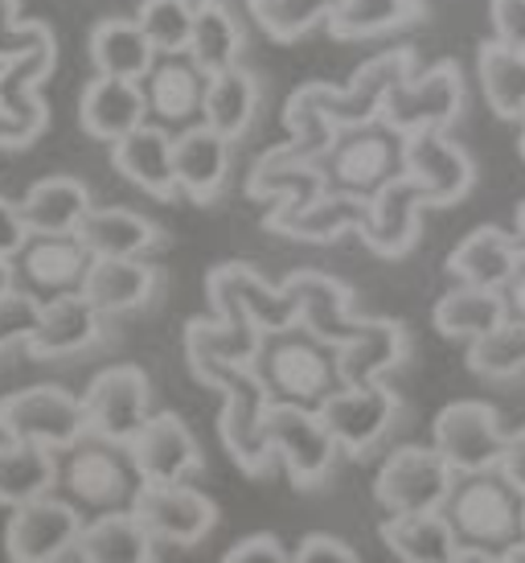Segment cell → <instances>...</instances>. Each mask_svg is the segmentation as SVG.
I'll return each instance as SVG.
<instances>
[{
	"instance_id": "cell-1",
	"label": "cell",
	"mask_w": 525,
	"mask_h": 563,
	"mask_svg": "<svg viewBox=\"0 0 525 563\" xmlns=\"http://www.w3.org/2000/svg\"><path fill=\"white\" fill-rule=\"evenodd\" d=\"M198 383L214 387L222 395V411H217V437L231 461L247 477H267L276 465L271 453V432H267V416H271V395L262 387L255 366H214L198 375Z\"/></svg>"
},
{
	"instance_id": "cell-2",
	"label": "cell",
	"mask_w": 525,
	"mask_h": 563,
	"mask_svg": "<svg viewBox=\"0 0 525 563\" xmlns=\"http://www.w3.org/2000/svg\"><path fill=\"white\" fill-rule=\"evenodd\" d=\"M271 404L321 407L340 387L337 354L328 345L312 342L304 329H288L276 338H262V354L255 362Z\"/></svg>"
},
{
	"instance_id": "cell-3",
	"label": "cell",
	"mask_w": 525,
	"mask_h": 563,
	"mask_svg": "<svg viewBox=\"0 0 525 563\" xmlns=\"http://www.w3.org/2000/svg\"><path fill=\"white\" fill-rule=\"evenodd\" d=\"M522 494L493 470L477 473V477H460L444 515L456 527L463 548H484L505 555L513 543H522Z\"/></svg>"
},
{
	"instance_id": "cell-4",
	"label": "cell",
	"mask_w": 525,
	"mask_h": 563,
	"mask_svg": "<svg viewBox=\"0 0 525 563\" xmlns=\"http://www.w3.org/2000/svg\"><path fill=\"white\" fill-rule=\"evenodd\" d=\"M58 482L75 506H87L94 515L127 510L139 489L136 465L124 444H108L99 437H82L58 461Z\"/></svg>"
},
{
	"instance_id": "cell-5",
	"label": "cell",
	"mask_w": 525,
	"mask_h": 563,
	"mask_svg": "<svg viewBox=\"0 0 525 563\" xmlns=\"http://www.w3.org/2000/svg\"><path fill=\"white\" fill-rule=\"evenodd\" d=\"M415 75V49L399 46L378 54L357 70L345 87H328V82H309L312 103L325 111V120L337 132H354V128L382 124L390 91Z\"/></svg>"
},
{
	"instance_id": "cell-6",
	"label": "cell",
	"mask_w": 525,
	"mask_h": 563,
	"mask_svg": "<svg viewBox=\"0 0 525 563\" xmlns=\"http://www.w3.org/2000/svg\"><path fill=\"white\" fill-rule=\"evenodd\" d=\"M0 437L37 444L49 453H70L78 440L87 437L82 399L54 383L4 395L0 399Z\"/></svg>"
},
{
	"instance_id": "cell-7",
	"label": "cell",
	"mask_w": 525,
	"mask_h": 563,
	"mask_svg": "<svg viewBox=\"0 0 525 563\" xmlns=\"http://www.w3.org/2000/svg\"><path fill=\"white\" fill-rule=\"evenodd\" d=\"M456 473L432 444H402L382 461V470L373 477V498L394 515H435L444 510L456 489Z\"/></svg>"
},
{
	"instance_id": "cell-8",
	"label": "cell",
	"mask_w": 525,
	"mask_h": 563,
	"mask_svg": "<svg viewBox=\"0 0 525 563\" xmlns=\"http://www.w3.org/2000/svg\"><path fill=\"white\" fill-rule=\"evenodd\" d=\"M214 317H234L247 321L262 333L276 338L288 329H300V305L283 284H267L250 264H217L205 280Z\"/></svg>"
},
{
	"instance_id": "cell-9",
	"label": "cell",
	"mask_w": 525,
	"mask_h": 563,
	"mask_svg": "<svg viewBox=\"0 0 525 563\" xmlns=\"http://www.w3.org/2000/svg\"><path fill=\"white\" fill-rule=\"evenodd\" d=\"M505 440L510 432L501 428L496 407L480 404V399L448 404L432 423V449L448 461L456 477L493 473L505 456Z\"/></svg>"
},
{
	"instance_id": "cell-10",
	"label": "cell",
	"mask_w": 525,
	"mask_h": 563,
	"mask_svg": "<svg viewBox=\"0 0 525 563\" xmlns=\"http://www.w3.org/2000/svg\"><path fill=\"white\" fill-rule=\"evenodd\" d=\"M468 91H463V75L456 63H435L423 75H411L406 82H399L387 99L382 124L390 132L418 136V132H448L456 120L463 115Z\"/></svg>"
},
{
	"instance_id": "cell-11",
	"label": "cell",
	"mask_w": 525,
	"mask_h": 563,
	"mask_svg": "<svg viewBox=\"0 0 525 563\" xmlns=\"http://www.w3.org/2000/svg\"><path fill=\"white\" fill-rule=\"evenodd\" d=\"M82 416H87V437L127 449L139 437V428L153 420V383L132 362L108 366L82 391Z\"/></svg>"
},
{
	"instance_id": "cell-12",
	"label": "cell",
	"mask_w": 525,
	"mask_h": 563,
	"mask_svg": "<svg viewBox=\"0 0 525 563\" xmlns=\"http://www.w3.org/2000/svg\"><path fill=\"white\" fill-rule=\"evenodd\" d=\"M325 177L328 189L370 202L378 189L402 177V136L387 124L340 132L333 153L325 157Z\"/></svg>"
},
{
	"instance_id": "cell-13",
	"label": "cell",
	"mask_w": 525,
	"mask_h": 563,
	"mask_svg": "<svg viewBox=\"0 0 525 563\" xmlns=\"http://www.w3.org/2000/svg\"><path fill=\"white\" fill-rule=\"evenodd\" d=\"M267 432H271L276 465L288 470L295 489H316V485L328 482L333 461H337L340 449H337V440L328 437V428L316 407L271 404Z\"/></svg>"
},
{
	"instance_id": "cell-14",
	"label": "cell",
	"mask_w": 525,
	"mask_h": 563,
	"mask_svg": "<svg viewBox=\"0 0 525 563\" xmlns=\"http://www.w3.org/2000/svg\"><path fill=\"white\" fill-rule=\"evenodd\" d=\"M82 510L70 498L46 494L37 501L16 506L4 522V551L13 563H63L78 548Z\"/></svg>"
},
{
	"instance_id": "cell-15",
	"label": "cell",
	"mask_w": 525,
	"mask_h": 563,
	"mask_svg": "<svg viewBox=\"0 0 525 563\" xmlns=\"http://www.w3.org/2000/svg\"><path fill=\"white\" fill-rule=\"evenodd\" d=\"M399 407L402 399L394 387H387V383H361V387H337L316 411H321L328 437L337 440L340 453L366 456L394 428Z\"/></svg>"
},
{
	"instance_id": "cell-16",
	"label": "cell",
	"mask_w": 525,
	"mask_h": 563,
	"mask_svg": "<svg viewBox=\"0 0 525 563\" xmlns=\"http://www.w3.org/2000/svg\"><path fill=\"white\" fill-rule=\"evenodd\" d=\"M127 510L156 543L172 548H193L217 527V501L193 485H139Z\"/></svg>"
},
{
	"instance_id": "cell-17",
	"label": "cell",
	"mask_w": 525,
	"mask_h": 563,
	"mask_svg": "<svg viewBox=\"0 0 525 563\" xmlns=\"http://www.w3.org/2000/svg\"><path fill=\"white\" fill-rule=\"evenodd\" d=\"M402 173L427 194V206H456L477 186V161L448 132H418L402 141Z\"/></svg>"
},
{
	"instance_id": "cell-18",
	"label": "cell",
	"mask_w": 525,
	"mask_h": 563,
	"mask_svg": "<svg viewBox=\"0 0 525 563\" xmlns=\"http://www.w3.org/2000/svg\"><path fill=\"white\" fill-rule=\"evenodd\" d=\"M127 456L136 465L139 485H189L205 461L193 428L177 411H153V420L127 444Z\"/></svg>"
},
{
	"instance_id": "cell-19",
	"label": "cell",
	"mask_w": 525,
	"mask_h": 563,
	"mask_svg": "<svg viewBox=\"0 0 525 563\" xmlns=\"http://www.w3.org/2000/svg\"><path fill=\"white\" fill-rule=\"evenodd\" d=\"M283 288L295 297L300 305V329L309 333L312 342L328 345L337 354L340 345L349 342L361 325V317L354 313V292L349 284H340L337 276L328 272H316V267H300L292 272Z\"/></svg>"
},
{
	"instance_id": "cell-20",
	"label": "cell",
	"mask_w": 525,
	"mask_h": 563,
	"mask_svg": "<svg viewBox=\"0 0 525 563\" xmlns=\"http://www.w3.org/2000/svg\"><path fill=\"white\" fill-rule=\"evenodd\" d=\"M54 58H58V42H54L49 25L37 21V30H33V46L0 63V111H4V115H13L16 124L25 128V136H30V141H37V136L46 132L49 115H46V103H42L37 87L49 79Z\"/></svg>"
},
{
	"instance_id": "cell-21",
	"label": "cell",
	"mask_w": 525,
	"mask_h": 563,
	"mask_svg": "<svg viewBox=\"0 0 525 563\" xmlns=\"http://www.w3.org/2000/svg\"><path fill=\"white\" fill-rule=\"evenodd\" d=\"M423 210L427 206V194L402 173L390 186H382L366 202V222H361V243L382 255V260H402L406 251L418 243V231H423Z\"/></svg>"
},
{
	"instance_id": "cell-22",
	"label": "cell",
	"mask_w": 525,
	"mask_h": 563,
	"mask_svg": "<svg viewBox=\"0 0 525 563\" xmlns=\"http://www.w3.org/2000/svg\"><path fill=\"white\" fill-rule=\"evenodd\" d=\"M13 267L25 292L46 305V300L82 292V280L91 272V251L78 243V235H30Z\"/></svg>"
},
{
	"instance_id": "cell-23",
	"label": "cell",
	"mask_w": 525,
	"mask_h": 563,
	"mask_svg": "<svg viewBox=\"0 0 525 563\" xmlns=\"http://www.w3.org/2000/svg\"><path fill=\"white\" fill-rule=\"evenodd\" d=\"M411 354V329L394 317H361V325L349 342L337 350L340 387L361 383H387L390 371H399Z\"/></svg>"
},
{
	"instance_id": "cell-24",
	"label": "cell",
	"mask_w": 525,
	"mask_h": 563,
	"mask_svg": "<svg viewBox=\"0 0 525 563\" xmlns=\"http://www.w3.org/2000/svg\"><path fill=\"white\" fill-rule=\"evenodd\" d=\"M247 194L255 202H271V210H279V214L300 210V206L316 202L321 194H328L325 165L295 157L288 144H276V148H267V153L250 165Z\"/></svg>"
},
{
	"instance_id": "cell-25",
	"label": "cell",
	"mask_w": 525,
	"mask_h": 563,
	"mask_svg": "<svg viewBox=\"0 0 525 563\" xmlns=\"http://www.w3.org/2000/svg\"><path fill=\"white\" fill-rule=\"evenodd\" d=\"M172 173H177V194L210 206L231 181V141L205 124L181 128L172 136Z\"/></svg>"
},
{
	"instance_id": "cell-26",
	"label": "cell",
	"mask_w": 525,
	"mask_h": 563,
	"mask_svg": "<svg viewBox=\"0 0 525 563\" xmlns=\"http://www.w3.org/2000/svg\"><path fill=\"white\" fill-rule=\"evenodd\" d=\"M205 75L189 63V54H172V58H156L148 70L144 87V103H148V120L160 128H193L201 124V103H205Z\"/></svg>"
},
{
	"instance_id": "cell-27",
	"label": "cell",
	"mask_w": 525,
	"mask_h": 563,
	"mask_svg": "<svg viewBox=\"0 0 525 563\" xmlns=\"http://www.w3.org/2000/svg\"><path fill=\"white\" fill-rule=\"evenodd\" d=\"M78 124L87 136L103 144H120L124 136H132L136 128L148 124V103H144V87L124 79H103L94 75L82 87L78 99Z\"/></svg>"
},
{
	"instance_id": "cell-28",
	"label": "cell",
	"mask_w": 525,
	"mask_h": 563,
	"mask_svg": "<svg viewBox=\"0 0 525 563\" xmlns=\"http://www.w3.org/2000/svg\"><path fill=\"white\" fill-rule=\"evenodd\" d=\"M522 251L513 231L501 227H477L472 235H463L448 255V276L468 288H489V292H505V284L517 276L522 267Z\"/></svg>"
},
{
	"instance_id": "cell-29",
	"label": "cell",
	"mask_w": 525,
	"mask_h": 563,
	"mask_svg": "<svg viewBox=\"0 0 525 563\" xmlns=\"http://www.w3.org/2000/svg\"><path fill=\"white\" fill-rule=\"evenodd\" d=\"M78 243L91 260H144L165 243V231L127 206H94L78 227Z\"/></svg>"
},
{
	"instance_id": "cell-30",
	"label": "cell",
	"mask_w": 525,
	"mask_h": 563,
	"mask_svg": "<svg viewBox=\"0 0 525 563\" xmlns=\"http://www.w3.org/2000/svg\"><path fill=\"white\" fill-rule=\"evenodd\" d=\"M111 165L115 173L132 181L136 189H144L148 198L172 202L177 198V173H172V132L160 124L136 128L132 136H124L120 144H111Z\"/></svg>"
},
{
	"instance_id": "cell-31",
	"label": "cell",
	"mask_w": 525,
	"mask_h": 563,
	"mask_svg": "<svg viewBox=\"0 0 525 563\" xmlns=\"http://www.w3.org/2000/svg\"><path fill=\"white\" fill-rule=\"evenodd\" d=\"M160 292V272L148 260H91L82 297L99 317L136 313Z\"/></svg>"
},
{
	"instance_id": "cell-32",
	"label": "cell",
	"mask_w": 525,
	"mask_h": 563,
	"mask_svg": "<svg viewBox=\"0 0 525 563\" xmlns=\"http://www.w3.org/2000/svg\"><path fill=\"white\" fill-rule=\"evenodd\" d=\"M16 206H21V219H25L30 235H78L82 219L94 210L87 181L66 177V173L33 181L30 194Z\"/></svg>"
},
{
	"instance_id": "cell-33",
	"label": "cell",
	"mask_w": 525,
	"mask_h": 563,
	"mask_svg": "<svg viewBox=\"0 0 525 563\" xmlns=\"http://www.w3.org/2000/svg\"><path fill=\"white\" fill-rule=\"evenodd\" d=\"M262 354V333L234 317H201L186 325V358L193 375L214 366H255Z\"/></svg>"
},
{
	"instance_id": "cell-34",
	"label": "cell",
	"mask_w": 525,
	"mask_h": 563,
	"mask_svg": "<svg viewBox=\"0 0 525 563\" xmlns=\"http://www.w3.org/2000/svg\"><path fill=\"white\" fill-rule=\"evenodd\" d=\"M99 338H103V317L94 313L91 300L82 297V292H70V297L42 305L37 333L30 338L25 350H30L33 358H66V354L91 350Z\"/></svg>"
},
{
	"instance_id": "cell-35",
	"label": "cell",
	"mask_w": 525,
	"mask_h": 563,
	"mask_svg": "<svg viewBox=\"0 0 525 563\" xmlns=\"http://www.w3.org/2000/svg\"><path fill=\"white\" fill-rule=\"evenodd\" d=\"M361 222H366V202L328 189L316 202L300 206V210H288V214L267 210L262 227L283 239H295V243H333V239L349 235V231H361Z\"/></svg>"
},
{
	"instance_id": "cell-36",
	"label": "cell",
	"mask_w": 525,
	"mask_h": 563,
	"mask_svg": "<svg viewBox=\"0 0 525 563\" xmlns=\"http://www.w3.org/2000/svg\"><path fill=\"white\" fill-rule=\"evenodd\" d=\"M243 46H247V33H243V21L234 16L231 4L226 0H198L186 49L189 63L198 66L205 79H214L222 70L243 66Z\"/></svg>"
},
{
	"instance_id": "cell-37",
	"label": "cell",
	"mask_w": 525,
	"mask_h": 563,
	"mask_svg": "<svg viewBox=\"0 0 525 563\" xmlns=\"http://www.w3.org/2000/svg\"><path fill=\"white\" fill-rule=\"evenodd\" d=\"M156 58L160 54L144 37L136 16H108L91 30V63L103 79L144 82L148 70L156 66Z\"/></svg>"
},
{
	"instance_id": "cell-38",
	"label": "cell",
	"mask_w": 525,
	"mask_h": 563,
	"mask_svg": "<svg viewBox=\"0 0 525 563\" xmlns=\"http://www.w3.org/2000/svg\"><path fill=\"white\" fill-rule=\"evenodd\" d=\"M259 99L262 87L259 79L250 75L247 66H234V70H222L205 82V103H201V124L214 128L217 136L226 141H243L259 115Z\"/></svg>"
},
{
	"instance_id": "cell-39",
	"label": "cell",
	"mask_w": 525,
	"mask_h": 563,
	"mask_svg": "<svg viewBox=\"0 0 525 563\" xmlns=\"http://www.w3.org/2000/svg\"><path fill=\"white\" fill-rule=\"evenodd\" d=\"M75 551L82 563H156V539L132 510L94 515L78 534Z\"/></svg>"
},
{
	"instance_id": "cell-40",
	"label": "cell",
	"mask_w": 525,
	"mask_h": 563,
	"mask_svg": "<svg viewBox=\"0 0 525 563\" xmlns=\"http://www.w3.org/2000/svg\"><path fill=\"white\" fill-rule=\"evenodd\" d=\"M432 321L444 338L472 345V342H480V338H489L493 329L505 325L510 313H505V297H501V292L456 284V288H448L444 297L435 300Z\"/></svg>"
},
{
	"instance_id": "cell-41",
	"label": "cell",
	"mask_w": 525,
	"mask_h": 563,
	"mask_svg": "<svg viewBox=\"0 0 525 563\" xmlns=\"http://www.w3.org/2000/svg\"><path fill=\"white\" fill-rule=\"evenodd\" d=\"M382 543L402 563H451L460 551V534L444 510L435 515H394L382 522Z\"/></svg>"
},
{
	"instance_id": "cell-42",
	"label": "cell",
	"mask_w": 525,
	"mask_h": 563,
	"mask_svg": "<svg viewBox=\"0 0 525 563\" xmlns=\"http://www.w3.org/2000/svg\"><path fill=\"white\" fill-rule=\"evenodd\" d=\"M58 485V453L21 444V440H0V506H25L54 494Z\"/></svg>"
},
{
	"instance_id": "cell-43",
	"label": "cell",
	"mask_w": 525,
	"mask_h": 563,
	"mask_svg": "<svg viewBox=\"0 0 525 563\" xmlns=\"http://www.w3.org/2000/svg\"><path fill=\"white\" fill-rule=\"evenodd\" d=\"M477 79L489 108L501 120H525V54L501 46V42H480L477 54Z\"/></svg>"
},
{
	"instance_id": "cell-44",
	"label": "cell",
	"mask_w": 525,
	"mask_h": 563,
	"mask_svg": "<svg viewBox=\"0 0 525 563\" xmlns=\"http://www.w3.org/2000/svg\"><path fill=\"white\" fill-rule=\"evenodd\" d=\"M418 16H423V0H340L337 16L328 21V33L340 42H361V37L402 30Z\"/></svg>"
},
{
	"instance_id": "cell-45",
	"label": "cell",
	"mask_w": 525,
	"mask_h": 563,
	"mask_svg": "<svg viewBox=\"0 0 525 563\" xmlns=\"http://www.w3.org/2000/svg\"><path fill=\"white\" fill-rule=\"evenodd\" d=\"M247 4L250 16L262 25V33L276 37V42L309 37L312 30L328 25L340 9V0H247Z\"/></svg>"
},
{
	"instance_id": "cell-46",
	"label": "cell",
	"mask_w": 525,
	"mask_h": 563,
	"mask_svg": "<svg viewBox=\"0 0 525 563\" xmlns=\"http://www.w3.org/2000/svg\"><path fill=\"white\" fill-rule=\"evenodd\" d=\"M283 128H288V148H292L295 157L304 161H316V165H325V157L333 153V144H337V128L325 120V111L312 103L309 87H295L288 95V103H283Z\"/></svg>"
},
{
	"instance_id": "cell-47",
	"label": "cell",
	"mask_w": 525,
	"mask_h": 563,
	"mask_svg": "<svg viewBox=\"0 0 525 563\" xmlns=\"http://www.w3.org/2000/svg\"><path fill=\"white\" fill-rule=\"evenodd\" d=\"M193 13H198V0H144L136 13V25L144 30V37L153 42L160 58H172V54L189 49Z\"/></svg>"
},
{
	"instance_id": "cell-48",
	"label": "cell",
	"mask_w": 525,
	"mask_h": 563,
	"mask_svg": "<svg viewBox=\"0 0 525 563\" xmlns=\"http://www.w3.org/2000/svg\"><path fill=\"white\" fill-rule=\"evenodd\" d=\"M468 371H477L480 378H496V383L525 375V325L505 321L489 338L468 345Z\"/></svg>"
},
{
	"instance_id": "cell-49",
	"label": "cell",
	"mask_w": 525,
	"mask_h": 563,
	"mask_svg": "<svg viewBox=\"0 0 525 563\" xmlns=\"http://www.w3.org/2000/svg\"><path fill=\"white\" fill-rule=\"evenodd\" d=\"M37 321H42V300L33 292L13 288L9 297H0V354L13 345H30Z\"/></svg>"
},
{
	"instance_id": "cell-50",
	"label": "cell",
	"mask_w": 525,
	"mask_h": 563,
	"mask_svg": "<svg viewBox=\"0 0 525 563\" xmlns=\"http://www.w3.org/2000/svg\"><path fill=\"white\" fill-rule=\"evenodd\" d=\"M489 21H493V42L525 54V0H493Z\"/></svg>"
},
{
	"instance_id": "cell-51",
	"label": "cell",
	"mask_w": 525,
	"mask_h": 563,
	"mask_svg": "<svg viewBox=\"0 0 525 563\" xmlns=\"http://www.w3.org/2000/svg\"><path fill=\"white\" fill-rule=\"evenodd\" d=\"M292 563H361L349 543H340L337 534H304L300 548L292 551Z\"/></svg>"
},
{
	"instance_id": "cell-52",
	"label": "cell",
	"mask_w": 525,
	"mask_h": 563,
	"mask_svg": "<svg viewBox=\"0 0 525 563\" xmlns=\"http://www.w3.org/2000/svg\"><path fill=\"white\" fill-rule=\"evenodd\" d=\"M222 563H292V551L279 543L276 534H247L243 543H234Z\"/></svg>"
},
{
	"instance_id": "cell-53",
	"label": "cell",
	"mask_w": 525,
	"mask_h": 563,
	"mask_svg": "<svg viewBox=\"0 0 525 563\" xmlns=\"http://www.w3.org/2000/svg\"><path fill=\"white\" fill-rule=\"evenodd\" d=\"M30 243V231H25V219H21V206L0 198V260H16Z\"/></svg>"
},
{
	"instance_id": "cell-54",
	"label": "cell",
	"mask_w": 525,
	"mask_h": 563,
	"mask_svg": "<svg viewBox=\"0 0 525 563\" xmlns=\"http://www.w3.org/2000/svg\"><path fill=\"white\" fill-rule=\"evenodd\" d=\"M496 473H501V477L525 498V428L510 432V440H505V456H501Z\"/></svg>"
},
{
	"instance_id": "cell-55",
	"label": "cell",
	"mask_w": 525,
	"mask_h": 563,
	"mask_svg": "<svg viewBox=\"0 0 525 563\" xmlns=\"http://www.w3.org/2000/svg\"><path fill=\"white\" fill-rule=\"evenodd\" d=\"M505 313H510V321H517V325H525V264L517 267V276H513L510 284H505Z\"/></svg>"
},
{
	"instance_id": "cell-56",
	"label": "cell",
	"mask_w": 525,
	"mask_h": 563,
	"mask_svg": "<svg viewBox=\"0 0 525 563\" xmlns=\"http://www.w3.org/2000/svg\"><path fill=\"white\" fill-rule=\"evenodd\" d=\"M25 144H33L30 136H25V128L16 124L13 115L0 111V148H25Z\"/></svg>"
},
{
	"instance_id": "cell-57",
	"label": "cell",
	"mask_w": 525,
	"mask_h": 563,
	"mask_svg": "<svg viewBox=\"0 0 525 563\" xmlns=\"http://www.w3.org/2000/svg\"><path fill=\"white\" fill-rule=\"evenodd\" d=\"M451 563H505L496 551H484V548H463L460 543V551L451 555Z\"/></svg>"
},
{
	"instance_id": "cell-58",
	"label": "cell",
	"mask_w": 525,
	"mask_h": 563,
	"mask_svg": "<svg viewBox=\"0 0 525 563\" xmlns=\"http://www.w3.org/2000/svg\"><path fill=\"white\" fill-rule=\"evenodd\" d=\"M16 288V267L13 260H0V297H9Z\"/></svg>"
},
{
	"instance_id": "cell-59",
	"label": "cell",
	"mask_w": 525,
	"mask_h": 563,
	"mask_svg": "<svg viewBox=\"0 0 525 563\" xmlns=\"http://www.w3.org/2000/svg\"><path fill=\"white\" fill-rule=\"evenodd\" d=\"M513 239H517V251H522V260H525V202L517 206V219H513Z\"/></svg>"
},
{
	"instance_id": "cell-60",
	"label": "cell",
	"mask_w": 525,
	"mask_h": 563,
	"mask_svg": "<svg viewBox=\"0 0 525 563\" xmlns=\"http://www.w3.org/2000/svg\"><path fill=\"white\" fill-rule=\"evenodd\" d=\"M501 560H505V563H525V543H513V548L505 551Z\"/></svg>"
},
{
	"instance_id": "cell-61",
	"label": "cell",
	"mask_w": 525,
	"mask_h": 563,
	"mask_svg": "<svg viewBox=\"0 0 525 563\" xmlns=\"http://www.w3.org/2000/svg\"><path fill=\"white\" fill-rule=\"evenodd\" d=\"M517 148H522V157H525V120H522V136H517Z\"/></svg>"
},
{
	"instance_id": "cell-62",
	"label": "cell",
	"mask_w": 525,
	"mask_h": 563,
	"mask_svg": "<svg viewBox=\"0 0 525 563\" xmlns=\"http://www.w3.org/2000/svg\"><path fill=\"white\" fill-rule=\"evenodd\" d=\"M522 543H525V501H522Z\"/></svg>"
},
{
	"instance_id": "cell-63",
	"label": "cell",
	"mask_w": 525,
	"mask_h": 563,
	"mask_svg": "<svg viewBox=\"0 0 525 563\" xmlns=\"http://www.w3.org/2000/svg\"><path fill=\"white\" fill-rule=\"evenodd\" d=\"M0 4H4V0H0Z\"/></svg>"
}]
</instances>
